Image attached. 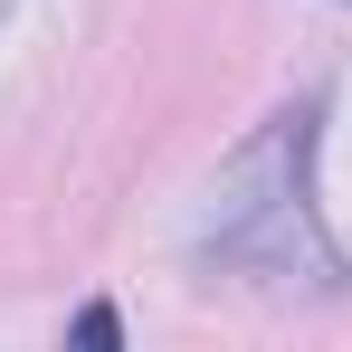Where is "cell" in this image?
I'll return each instance as SVG.
<instances>
[{
	"label": "cell",
	"instance_id": "1",
	"mask_svg": "<svg viewBox=\"0 0 352 352\" xmlns=\"http://www.w3.org/2000/svg\"><path fill=\"white\" fill-rule=\"evenodd\" d=\"M76 343H96V352H115V343H124V324H115V305H86V314H76Z\"/></svg>",
	"mask_w": 352,
	"mask_h": 352
},
{
	"label": "cell",
	"instance_id": "2",
	"mask_svg": "<svg viewBox=\"0 0 352 352\" xmlns=\"http://www.w3.org/2000/svg\"><path fill=\"white\" fill-rule=\"evenodd\" d=\"M0 19H10V0H0Z\"/></svg>",
	"mask_w": 352,
	"mask_h": 352
}]
</instances>
